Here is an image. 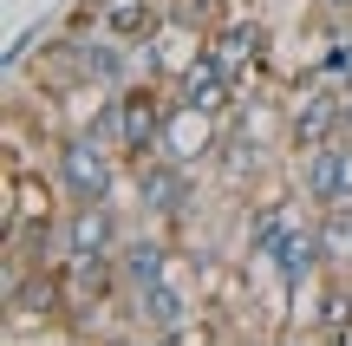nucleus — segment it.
<instances>
[{"label":"nucleus","instance_id":"f257e3e1","mask_svg":"<svg viewBox=\"0 0 352 346\" xmlns=\"http://www.w3.org/2000/svg\"><path fill=\"white\" fill-rule=\"evenodd\" d=\"M52 183H59L65 203H131V164L124 151H111L91 131H52Z\"/></svg>","mask_w":352,"mask_h":346},{"label":"nucleus","instance_id":"f03ea898","mask_svg":"<svg viewBox=\"0 0 352 346\" xmlns=\"http://www.w3.org/2000/svg\"><path fill=\"white\" fill-rule=\"evenodd\" d=\"M131 203L144 209V222L176 229L183 216H196V170L164 157V151L144 157V164H131Z\"/></svg>","mask_w":352,"mask_h":346},{"label":"nucleus","instance_id":"7ed1b4c3","mask_svg":"<svg viewBox=\"0 0 352 346\" xmlns=\"http://www.w3.org/2000/svg\"><path fill=\"white\" fill-rule=\"evenodd\" d=\"M340 78H327V72H307V78H294V91H287V151H314V144H327V138H340Z\"/></svg>","mask_w":352,"mask_h":346},{"label":"nucleus","instance_id":"20e7f679","mask_svg":"<svg viewBox=\"0 0 352 346\" xmlns=\"http://www.w3.org/2000/svg\"><path fill=\"white\" fill-rule=\"evenodd\" d=\"M254 268H267V274H274V288H280V294L294 301V294H300L307 281H320V274H327V248H320V222H314V216H294L287 229L274 235V248H267V255L254 261Z\"/></svg>","mask_w":352,"mask_h":346},{"label":"nucleus","instance_id":"39448f33","mask_svg":"<svg viewBox=\"0 0 352 346\" xmlns=\"http://www.w3.org/2000/svg\"><path fill=\"white\" fill-rule=\"evenodd\" d=\"M294 190L314 209H346L352 203V138H327V144H314V151H300Z\"/></svg>","mask_w":352,"mask_h":346},{"label":"nucleus","instance_id":"423d86ee","mask_svg":"<svg viewBox=\"0 0 352 346\" xmlns=\"http://www.w3.org/2000/svg\"><path fill=\"white\" fill-rule=\"evenodd\" d=\"M124 314L144 327V334H157V340H176L189 321L202 314V294L189 281H176V274H164V281H151V288H138V294H124Z\"/></svg>","mask_w":352,"mask_h":346},{"label":"nucleus","instance_id":"0eeeda50","mask_svg":"<svg viewBox=\"0 0 352 346\" xmlns=\"http://www.w3.org/2000/svg\"><path fill=\"white\" fill-rule=\"evenodd\" d=\"M144 46V78H157V85H176V78L189 72V65L202 59V46H209V33L189 20H176V13H164V20L151 26V33L138 39Z\"/></svg>","mask_w":352,"mask_h":346},{"label":"nucleus","instance_id":"6e6552de","mask_svg":"<svg viewBox=\"0 0 352 346\" xmlns=\"http://www.w3.org/2000/svg\"><path fill=\"white\" fill-rule=\"evenodd\" d=\"M164 118H170V85L157 78H131L124 85V164L164 151Z\"/></svg>","mask_w":352,"mask_h":346},{"label":"nucleus","instance_id":"1a4fd4ad","mask_svg":"<svg viewBox=\"0 0 352 346\" xmlns=\"http://www.w3.org/2000/svg\"><path fill=\"white\" fill-rule=\"evenodd\" d=\"M222 131H228V118L196 111V105H176V98H170V118H164V157H176V164H189V170H209L215 151H222Z\"/></svg>","mask_w":352,"mask_h":346},{"label":"nucleus","instance_id":"9d476101","mask_svg":"<svg viewBox=\"0 0 352 346\" xmlns=\"http://www.w3.org/2000/svg\"><path fill=\"white\" fill-rule=\"evenodd\" d=\"M124 203L98 196V203H65V242L72 255H118L124 248Z\"/></svg>","mask_w":352,"mask_h":346},{"label":"nucleus","instance_id":"9b49d317","mask_svg":"<svg viewBox=\"0 0 352 346\" xmlns=\"http://www.w3.org/2000/svg\"><path fill=\"white\" fill-rule=\"evenodd\" d=\"M118 274H124V294H138V288L176 274V242H170L164 222H144V229L124 235V248H118Z\"/></svg>","mask_w":352,"mask_h":346},{"label":"nucleus","instance_id":"f8f14e48","mask_svg":"<svg viewBox=\"0 0 352 346\" xmlns=\"http://www.w3.org/2000/svg\"><path fill=\"white\" fill-rule=\"evenodd\" d=\"M170 98H176V105H196V111L228 118V111H235V98H241V85H235V72H228V65L215 59L209 46H202V59H196V65H189V72L170 85Z\"/></svg>","mask_w":352,"mask_h":346},{"label":"nucleus","instance_id":"ddd939ff","mask_svg":"<svg viewBox=\"0 0 352 346\" xmlns=\"http://www.w3.org/2000/svg\"><path fill=\"white\" fill-rule=\"evenodd\" d=\"M209 52L235 72L241 91H254V72L267 65V26H261V20H222V26L209 33Z\"/></svg>","mask_w":352,"mask_h":346},{"label":"nucleus","instance_id":"4468645a","mask_svg":"<svg viewBox=\"0 0 352 346\" xmlns=\"http://www.w3.org/2000/svg\"><path fill=\"white\" fill-rule=\"evenodd\" d=\"M267 151H274V144H261V138H254V131H235V125H228L222 131V151H215V177H222V190L228 196H248L254 190V177H261V170H267Z\"/></svg>","mask_w":352,"mask_h":346},{"label":"nucleus","instance_id":"2eb2a0df","mask_svg":"<svg viewBox=\"0 0 352 346\" xmlns=\"http://www.w3.org/2000/svg\"><path fill=\"white\" fill-rule=\"evenodd\" d=\"M287 222H294V196H287V190H274V196H261V203H248V222H241L235 255H241V261H261Z\"/></svg>","mask_w":352,"mask_h":346},{"label":"nucleus","instance_id":"dca6fc26","mask_svg":"<svg viewBox=\"0 0 352 346\" xmlns=\"http://www.w3.org/2000/svg\"><path fill=\"white\" fill-rule=\"evenodd\" d=\"M157 20H164V0H104V33L118 39H144Z\"/></svg>","mask_w":352,"mask_h":346},{"label":"nucleus","instance_id":"f3484780","mask_svg":"<svg viewBox=\"0 0 352 346\" xmlns=\"http://www.w3.org/2000/svg\"><path fill=\"white\" fill-rule=\"evenodd\" d=\"M46 33H52L46 20H39V26H26V33H20V39H13V46H7V72H20V65L33 59V46H39V39H46Z\"/></svg>","mask_w":352,"mask_h":346},{"label":"nucleus","instance_id":"a211bd4d","mask_svg":"<svg viewBox=\"0 0 352 346\" xmlns=\"http://www.w3.org/2000/svg\"><path fill=\"white\" fill-rule=\"evenodd\" d=\"M340 138H352V85L340 91Z\"/></svg>","mask_w":352,"mask_h":346},{"label":"nucleus","instance_id":"6ab92c4d","mask_svg":"<svg viewBox=\"0 0 352 346\" xmlns=\"http://www.w3.org/2000/svg\"><path fill=\"white\" fill-rule=\"evenodd\" d=\"M320 7H327L333 20H352V0H320Z\"/></svg>","mask_w":352,"mask_h":346}]
</instances>
